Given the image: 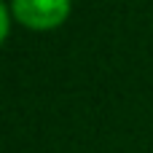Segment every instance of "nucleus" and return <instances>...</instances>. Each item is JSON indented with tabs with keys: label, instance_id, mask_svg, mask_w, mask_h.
I'll return each mask as SVG.
<instances>
[{
	"label": "nucleus",
	"instance_id": "7ed1b4c3",
	"mask_svg": "<svg viewBox=\"0 0 153 153\" xmlns=\"http://www.w3.org/2000/svg\"><path fill=\"white\" fill-rule=\"evenodd\" d=\"M3 3H8V0H3Z\"/></svg>",
	"mask_w": 153,
	"mask_h": 153
},
{
	"label": "nucleus",
	"instance_id": "f03ea898",
	"mask_svg": "<svg viewBox=\"0 0 153 153\" xmlns=\"http://www.w3.org/2000/svg\"><path fill=\"white\" fill-rule=\"evenodd\" d=\"M11 22H13V13H11L8 3H0V38L3 40H8V35H11Z\"/></svg>",
	"mask_w": 153,
	"mask_h": 153
},
{
	"label": "nucleus",
	"instance_id": "f257e3e1",
	"mask_svg": "<svg viewBox=\"0 0 153 153\" xmlns=\"http://www.w3.org/2000/svg\"><path fill=\"white\" fill-rule=\"evenodd\" d=\"M8 8L30 30H54L67 22L73 0H8Z\"/></svg>",
	"mask_w": 153,
	"mask_h": 153
}]
</instances>
